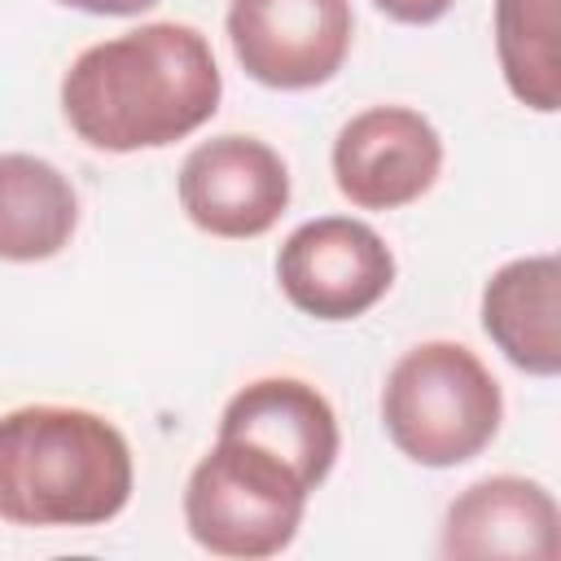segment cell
I'll return each mask as SVG.
<instances>
[{
    "instance_id": "cell-1",
    "label": "cell",
    "mask_w": 561,
    "mask_h": 561,
    "mask_svg": "<svg viewBox=\"0 0 561 561\" xmlns=\"http://www.w3.org/2000/svg\"><path fill=\"white\" fill-rule=\"evenodd\" d=\"M66 127L101 153L167 149L206 127L224 96L210 39L188 22H145L88 44L61 75Z\"/></svg>"
},
{
    "instance_id": "cell-2",
    "label": "cell",
    "mask_w": 561,
    "mask_h": 561,
    "mask_svg": "<svg viewBox=\"0 0 561 561\" xmlns=\"http://www.w3.org/2000/svg\"><path fill=\"white\" fill-rule=\"evenodd\" d=\"M136 486L123 430L75 403H26L0 416V522L83 530L114 522Z\"/></svg>"
},
{
    "instance_id": "cell-3",
    "label": "cell",
    "mask_w": 561,
    "mask_h": 561,
    "mask_svg": "<svg viewBox=\"0 0 561 561\" xmlns=\"http://www.w3.org/2000/svg\"><path fill=\"white\" fill-rule=\"evenodd\" d=\"M381 425L412 465L456 469L495 443L504 390L465 342H416L386 373Z\"/></svg>"
},
{
    "instance_id": "cell-4",
    "label": "cell",
    "mask_w": 561,
    "mask_h": 561,
    "mask_svg": "<svg viewBox=\"0 0 561 561\" xmlns=\"http://www.w3.org/2000/svg\"><path fill=\"white\" fill-rule=\"evenodd\" d=\"M311 491L276 456L215 438L184 482V526L210 557L259 561L298 539Z\"/></svg>"
},
{
    "instance_id": "cell-5",
    "label": "cell",
    "mask_w": 561,
    "mask_h": 561,
    "mask_svg": "<svg viewBox=\"0 0 561 561\" xmlns=\"http://www.w3.org/2000/svg\"><path fill=\"white\" fill-rule=\"evenodd\" d=\"M394 250L386 237L351 215H320L298 224L276 250V285L311 320L342 324L373 311L394 285Z\"/></svg>"
},
{
    "instance_id": "cell-6",
    "label": "cell",
    "mask_w": 561,
    "mask_h": 561,
    "mask_svg": "<svg viewBox=\"0 0 561 561\" xmlns=\"http://www.w3.org/2000/svg\"><path fill=\"white\" fill-rule=\"evenodd\" d=\"M228 44L237 66L276 92L329 83L351 53V0H228Z\"/></svg>"
},
{
    "instance_id": "cell-7",
    "label": "cell",
    "mask_w": 561,
    "mask_h": 561,
    "mask_svg": "<svg viewBox=\"0 0 561 561\" xmlns=\"http://www.w3.org/2000/svg\"><path fill=\"white\" fill-rule=\"evenodd\" d=\"M175 193L188 224L206 237L254 241L272 232L289 206V167L267 140L224 131L188 149Z\"/></svg>"
},
{
    "instance_id": "cell-8",
    "label": "cell",
    "mask_w": 561,
    "mask_h": 561,
    "mask_svg": "<svg viewBox=\"0 0 561 561\" xmlns=\"http://www.w3.org/2000/svg\"><path fill=\"white\" fill-rule=\"evenodd\" d=\"M329 167L355 210H399L438 184L443 136L412 105H368L337 127Z\"/></svg>"
},
{
    "instance_id": "cell-9",
    "label": "cell",
    "mask_w": 561,
    "mask_h": 561,
    "mask_svg": "<svg viewBox=\"0 0 561 561\" xmlns=\"http://www.w3.org/2000/svg\"><path fill=\"white\" fill-rule=\"evenodd\" d=\"M438 552L447 561H557L561 508L535 478H478L447 504Z\"/></svg>"
},
{
    "instance_id": "cell-10",
    "label": "cell",
    "mask_w": 561,
    "mask_h": 561,
    "mask_svg": "<svg viewBox=\"0 0 561 561\" xmlns=\"http://www.w3.org/2000/svg\"><path fill=\"white\" fill-rule=\"evenodd\" d=\"M215 438H237L276 456L307 491H316L333 473L342 447L333 403L302 377H259L241 386L224 403Z\"/></svg>"
},
{
    "instance_id": "cell-11",
    "label": "cell",
    "mask_w": 561,
    "mask_h": 561,
    "mask_svg": "<svg viewBox=\"0 0 561 561\" xmlns=\"http://www.w3.org/2000/svg\"><path fill=\"white\" fill-rule=\"evenodd\" d=\"M482 333L495 351L530 373L557 377L561 373V259L557 254H526L495 267L482 285Z\"/></svg>"
},
{
    "instance_id": "cell-12",
    "label": "cell",
    "mask_w": 561,
    "mask_h": 561,
    "mask_svg": "<svg viewBox=\"0 0 561 561\" xmlns=\"http://www.w3.org/2000/svg\"><path fill=\"white\" fill-rule=\"evenodd\" d=\"M79 228V193L61 167L35 153H0V259H57Z\"/></svg>"
},
{
    "instance_id": "cell-13",
    "label": "cell",
    "mask_w": 561,
    "mask_h": 561,
    "mask_svg": "<svg viewBox=\"0 0 561 561\" xmlns=\"http://www.w3.org/2000/svg\"><path fill=\"white\" fill-rule=\"evenodd\" d=\"M504 88L535 114L561 110V0H495Z\"/></svg>"
},
{
    "instance_id": "cell-14",
    "label": "cell",
    "mask_w": 561,
    "mask_h": 561,
    "mask_svg": "<svg viewBox=\"0 0 561 561\" xmlns=\"http://www.w3.org/2000/svg\"><path fill=\"white\" fill-rule=\"evenodd\" d=\"M373 4H377V13H386L399 26H430V22L447 18L456 0H373Z\"/></svg>"
},
{
    "instance_id": "cell-15",
    "label": "cell",
    "mask_w": 561,
    "mask_h": 561,
    "mask_svg": "<svg viewBox=\"0 0 561 561\" xmlns=\"http://www.w3.org/2000/svg\"><path fill=\"white\" fill-rule=\"evenodd\" d=\"M57 4L79 9V13H92V18H131V13L153 9L158 0H57Z\"/></svg>"
}]
</instances>
